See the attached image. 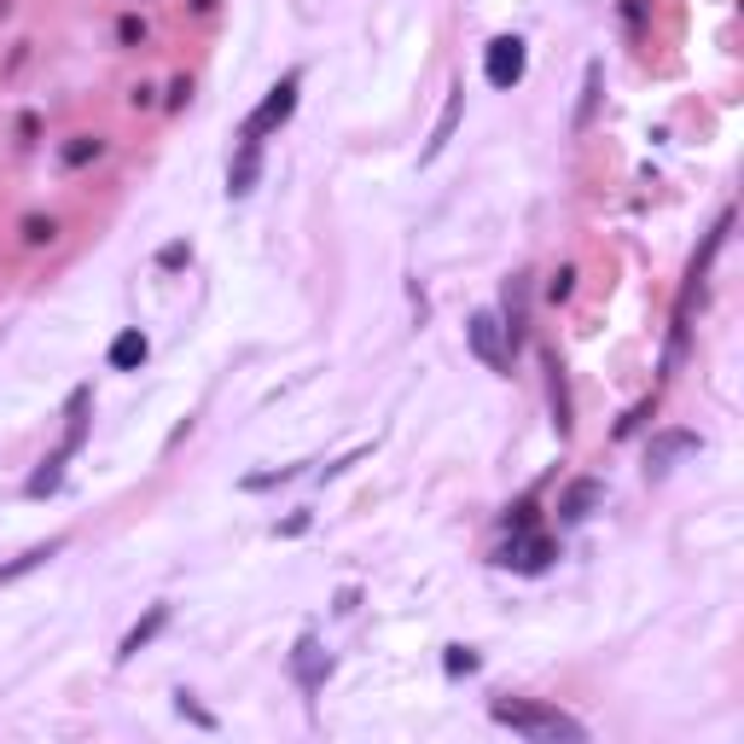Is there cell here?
Segmentation results:
<instances>
[{
	"mask_svg": "<svg viewBox=\"0 0 744 744\" xmlns=\"http://www.w3.org/2000/svg\"><path fill=\"white\" fill-rule=\"evenodd\" d=\"M257 181H262V140H257V134H239V151H233V163H227V193L250 198V193H257Z\"/></svg>",
	"mask_w": 744,
	"mask_h": 744,
	"instance_id": "cell-4",
	"label": "cell"
},
{
	"mask_svg": "<svg viewBox=\"0 0 744 744\" xmlns=\"http://www.w3.org/2000/svg\"><path fill=\"white\" fill-rule=\"evenodd\" d=\"M466 337H471V349H478V361H483V367H495V372L506 367V326H500V320L488 314V309H483V314H471Z\"/></svg>",
	"mask_w": 744,
	"mask_h": 744,
	"instance_id": "cell-5",
	"label": "cell"
},
{
	"mask_svg": "<svg viewBox=\"0 0 744 744\" xmlns=\"http://www.w3.org/2000/svg\"><path fill=\"white\" fill-rule=\"evenodd\" d=\"M163 617H169V611H163V605H158V611H151V617L140 622V629H134V634L123 640V657H134V652H140V646H146V640H151V634H158V629H163Z\"/></svg>",
	"mask_w": 744,
	"mask_h": 744,
	"instance_id": "cell-12",
	"label": "cell"
},
{
	"mask_svg": "<svg viewBox=\"0 0 744 744\" xmlns=\"http://www.w3.org/2000/svg\"><path fill=\"white\" fill-rule=\"evenodd\" d=\"M674 454H698V436H664V443H652V466L674 460Z\"/></svg>",
	"mask_w": 744,
	"mask_h": 744,
	"instance_id": "cell-11",
	"label": "cell"
},
{
	"mask_svg": "<svg viewBox=\"0 0 744 744\" xmlns=\"http://www.w3.org/2000/svg\"><path fill=\"white\" fill-rule=\"evenodd\" d=\"M599 500H605V483H599V478H582V483L565 488V500H558V518H565V523H582Z\"/></svg>",
	"mask_w": 744,
	"mask_h": 744,
	"instance_id": "cell-6",
	"label": "cell"
},
{
	"mask_svg": "<svg viewBox=\"0 0 744 744\" xmlns=\"http://www.w3.org/2000/svg\"><path fill=\"white\" fill-rule=\"evenodd\" d=\"M146 355H151V344H146L140 332H116V344H111V367H116V372L146 367Z\"/></svg>",
	"mask_w": 744,
	"mask_h": 744,
	"instance_id": "cell-9",
	"label": "cell"
},
{
	"mask_svg": "<svg viewBox=\"0 0 744 744\" xmlns=\"http://www.w3.org/2000/svg\"><path fill=\"white\" fill-rule=\"evenodd\" d=\"M297 82H302L297 71H292V76H280L274 88H268V99H262V106L250 111L245 134H257V140H262V134H274L280 123H292V111H297Z\"/></svg>",
	"mask_w": 744,
	"mask_h": 744,
	"instance_id": "cell-3",
	"label": "cell"
},
{
	"mask_svg": "<svg viewBox=\"0 0 744 744\" xmlns=\"http://www.w3.org/2000/svg\"><path fill=\"white\" fill-rule=\"evenodd\" d=\"M523 71H530V47H523L518 36H495L483 47V76L488 88H518Z\"/></svg>",
	"mask_w": 744,
	"mask_h": 744,
	"instance_id": "cell-2",
	"label": "cell"
},
{
	"mask_svg": "<svg viewBox=\"0 0 744 744\" xmlns=\"http://www.w3.org/2000/svg\"><path fill=\"white\" fill-rule=\"evenodd\" d=\"M448 669H454V674H460V669H478V657H471L466 646H454V657H448Z\"/></svg>",
	"mask_w": 744,
	"mask_h": 744,
	"instance_id": "cell-13",
	"label": "cell"
},
{
	"mask_svg": "<svg viewBox=\"0 0 744 744\" xmlns=\"http://www.w3.org/2000/svg\"><path fill=\"white\" fill-rule=\"evenodd\" d=\"M547 558H553V541H547V535H530V541H512L500 565H518V570H547Z\"/></svg>",
	"mask_w": 744,
	"mask_h": 744,
	"instance_id": "cell-8",
	"label": "cell"
},
{
	"mask_svg": "<svg viewBox=\"0 0 744 744\" xmlns=\"http://www.w3.org/2000/svg\"><path fill=\"white\" fill-rule=\"evenodd\" d=\"M292 669H297V681H302V692H320V681H326V652L314 646V640H302L297 646V657H292Z\"/></svg>",
	"mask_w": 744,
	"mask_h": 744,
	"instance_id": "cell-7",
	"label": "cell"
},
{
	"mask_svg": "<svg viewBox=\"0 0 744 744\" xmlns=\"http://www.w3.org/2000/svg\"><path fill=\"white\" fill-rule=\"evenodd\" d=\"M460 111H466V94H454L448 111H443V123H436V134H431V146H425V158H436V151L448 146V134H454V123H460Z\"/></svg>",
	"mask_w": 744,
	"mask_h": 744,
	"instance_id": "cell-10",
	"label": "cell"
},
{
	"mask_svg": "<svg viewBox=\"0 0 744 744\" xmlns=\"http://www.w3.org/2000/svg\"><path fill=\"white\" fill-rule=\"evenodd\" d=\"M500 727H512L523 739H587V727L576 716H565V709H547V704H530V698H495L488 709Z\"/></svg>",
	"mask_w": 744,
	"mask_h": 744,
	"instance_id": "cell-1",
	"label": "cell"
}]
</instances>
